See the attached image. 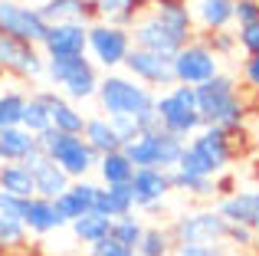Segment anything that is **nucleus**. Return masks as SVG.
Instances as JSON below:
<instances>
[{"mask_svg":"<svg viewBox=\"0 0 259 256\" xmlns=\"http://www.w3.org/2000/svg\"><path fill=\"white\" fill-rule=\"evenodd\" d=\"M207 36V46L217 53L220 59H227V56H233L236 50H240V43H236V33H230V30H217V33H203Z\"/></svg>","mask_w":259,"mask_h":256,"instance_id":"nucleus-38","label":"nucleus"},{"mask_svg":"<svg viewBox=\"0 0 259 256\" xmlns=\"http://www.w3.org/2000/svg\"><path fill=\"white\" fill-rule=\"evenodd\" d=\"M256 256H259V253H256Z\"/></svg>","mask_w":259,"mask_h":256,"instance_id":"nucleus-49","label":"nucleus"},{"mask_svg":"<svg viewBox=\"0 0 259 256\" xmlns=\"http://www.w3.org/2000/svg\"><path fill=\"white\" fill-rule=\"evenodd\" d=\"M36 10L46 23H72V20L89 23V17H92V7H85L82 0H43Z\"/></svg>","mask_w":259,"mask_h":256,"instance_id":"nucleus-28","label":"nucleus"},{"mask_svg":"<svg viewBox=\"0 0 259 256\" xmlns=\"http://www.w3.org/2000/svg\"><path fill=\"white\" fill-rule=\"evenodd\" d=\"M194 23L184 0H151L132 23V43L141 50H154L174 56L187 39H194Z\"/></svg>","mask_w":259,"mask_h":256,"instance_id":"nucleus-1","label":"nucleus"},{"mask_svg":"<svg viewBox=\"0 0 259 256\" xmlns=\"http://www.w3.org/2000/svg\"><path fill=\"white\" fill-rule=\"evenodd\" d=\"M23 164L30 167V174H33V191L39 194V197H56V194H63L66 187H69V174L63 171V167L56 164V161L50 158V154H43V148H33L30 154L23 158Z\"/></svg>","mask_w":259,"mask_h":256,"instance_id":"nucleus-17","label":"nucleus"},{"mask_svg":"<svg viewBox=\"0 0 259 256\" xmlns=\"http://www.w3.org/2000/svg\"><path fill=\"white\" fill-rule=\"evenodd\" d=\"M36 145L43 148V154H50L69 178H89V171H95L99 154L89 148L82 132H56V128L50 125L46 132L36 135Z\"/></svg>","mask_w":259,"mask_h":256,"instance_id":"nucleus-6","label":"nucleus"},{"mask_svg":"<svg viewBox=\"0 0 259 256\" xmlns=\"http://www.w3.org/2000/svg\"><path fill=\"white\" fill-rule=\"evenodd\" d=\"M217 210H220V217L227 220V224H246V227H259V191L256 187H249V191H230L220 197V204H217Z\"/></svg>","mask_w":259,"mask_h":256,"instance_id":"nucleus-21","label":"nucleus"},{"mask_svg":"<svg viewBox=\"0 0 259 256\" xmlns=\"http://www.w3.org/2000/svg\"><path fill=\"white\" fill-rule=\"evenodd\" d=\"M23 105H26V92L23 89H4L0 92V128L20 125Z\"/></svg>","mask_w":259,"mask_h":256,"instance_id":"nucleus-35","label":"nucleus"},{"mask_svg":"<svg viewBox=\"0 0 259 256\" xmlns=\"http://www.w3.org/2000/svg\"><path fill=\"white\" fill-rule=\"evenodd\" d=\"M253 250L259 253V227H256V230H253Z\"/></svg>","mask_w":259,"mask_h":256,"instance_id":"nucleus-46","label":"nucleus"},{"mask_svg":"<svg viewBox=\"0 0 259 256\" xmlns=\"http://www.w3.org/2000/svg\"><path fill=\"white\" fill-rule=\"evenodd\" d=\"M154 96L158 92L151 89V86L138 82L135 76H128V72H105V76L99 79V92H95V99H99L102 112H105L108 118L115 115H145L148 109H154Z\"/></svg>","mask_w":259,"mask_h":256,"instance_id":"nucleus-3","label":"nucleus"},{"mask_svg":"<svg viewBox=\"0 0 259 256\" xmlns=\"http://www.w3.org/2000/svg\"><path fill=\"white\" fill-rule=\"evenodd\" d=\"M43 79L59 89L66 99L72 102H85V99H95L99 92V66L85 56H46V69Z\"/></svg>","mask_w":259,"mask_h":256,"instance_id":"nucleus-4","label":"nucleus"},{"mask_svg":"<svg viewBox=\"0 0 259 256\" xmlns=\"http://www.w3.org/2000/svg\"><path fill=\"white\" fill-rule=\"evenodd\" d=\"M154 112H158L161 128L177 135V138H184V141L203 125L200 112H197L194 86H184V82H174V86H167V89H161L158 96H154Z\"/></svg>","mask_w":259,"mask_h":256,"instance_id":"nucleus-5","label":"nucleus"},{"mask_svg":"<svg viewBox=\"0 0 259 256\" xmlns=\"http://www.w3.org/2000/svg\"><path fill=\"white\" fill-rule=\"evenodd\" d=\"M145 7H148L145 0H95L92 17L95 20H105V23H115V26H128V30H132V23L141 17Z\"/></svg>","mask_w":259,"mask_h":256,"instance_id":"nucleus-24","label":"nucleus"},{"mask_svg":"<svg viewBox=\"0 0 259 256\" xmlns=\"http://www.w3.org/2000/svg\"><path fill=\"white\" fill-rule=\"evenodd\" d=\"M43 69L46 56L36 43H26V39H17L0 30V72L4 76H13L20 82H36L43 79Z\"/></svg>","mask_w":259,"mask_h":256,"instance_id":"nucleus-9","label":"nucleus"},{"mask_svg":"<svg viewBox=\"0 0 259 256\" xmlns=\"http://www.w3.org/2000/svg\"><path fill=\"white\" fill-rule=\"evenodd\" d=\"M69 230H72V237H76L79 243L89 246V243H95V240H102V237L112 233V217H105V214H99V210H89L82 217L69 220Z\"/></svg>","mask_w":259,"mask_h":256,"instance_id":"nucleus-30","label":"nucleus"},{"mask_svg":"<svg viewBox=\"0 0 259 256\" xmlns=\"http://www.w3.org/2000/svg\"><path fill=\"white\" fill-rule=\"evenodd\" d=\"M197 92V112H200L203 125H217L223 132H240L246 122V105L240 99V82L230 72H217L207 82L194 86Z\"/></svg>","mask_w":259,"mask_h":256,"instance_id":"nucleus-2","label":"nucleus"},{"mask_svg":"<svg viewBox=\"0 0 259 256\" xmlns=\"http://www.w3.org/2000/svg\"><path fill=\"white\" fill-rule=\"evenodd\" d=\"M171 187L181 194H190L197 200H207V197H217V178H207V174H184L171 167Z\"/></svg>","mask_w":259,"mask_h":256,"instance_id":"nucleus-31","label":"nucleus"},{"mask_svg":"<svg viewBox=\"0 0 259 256\" xmlns=\"http://www.w3.org/2000/svg\"><path fill=\"white\" fill-rule=\"evenodd\" d=\"M23 227H26V233H33V237H46V233L63 230L66 220L59 217L56 204H53L50 197L33 194V197H26V204H23Z\"/></svg>","mask_w":259,"mask_h":256,"instance_id":"nucleus-20","label":"nucleus"},{"mask_svg":"<svg viewBox=\"0 0 259 256\" xmlns=\"http://www.w3.org/2000/svg\"><path fill=\"white\" fill-rule=\"evenodd\" d=\"M230 138H233V135L223 132V128H217V125H200L187 138V148L207 164V171L217 178V174H223L230 167V161H233V141Z\"/></svg>","mask_w":259,"mask_h":256,"instance_id":"nucleus-12","label":"nucleus"},{"mask_svg":"<svg viewBox=\"0 0 259 256\" xmlns=\"http://www.w3.org/2000/svg\"><path fill=\"white\" fill-rule=\"evenodd\" d=\"M171 233L177 243H223L227 237V220L220 217L217 207H203V210H187L174 217Z\"/></svg>","mask_w":259,"mask_h":256,"instance_id":"nucleus-11","label":"nucleus"},{"mask_svg":"<svg viewBox=\"0 0 259 256\" xmlns=\"http://www.w3.org/2000/svg\"><path fill=\"white\" fill-rule=\"evenodd\" d=\"M82 4H85V7H95V0H82Z\"/></svg>","mask_w":259,"mask_h":256,"instance_id":"nucleus-47","label":"nucleus"},{"mask_svg":"<svg viewBox=\"0 0 259 256\" xmlns=\"http://www.w3.org/2000/svg\"><path fill=\"white\" fill-rule=\"evenodd\" d=\"M0 191L17 194V197H33V174L23 161H0Z\"/></svg>","mask_w":259,"mask_h":256,"instance_id":"nucleus-29","label":"nucleus"},{"mask_svg":"<svg viewBox=\"0 0 259 256\" xmlns=\"http://www.w3.org/2000/svg\"><path fill=\"white\" fill-rule=\"evenodd\" d=\"M89 39V23L72 20V23H50L46 36L39 39L43 56H82Z\"/></svg>","mask_w":259,"mask_h":256,"instance_id":"nucleus-16","label":"nucleus"},{"mask_svg":"<svg viewBox=\"0 0 259 256\" xmlns=\"http://www.w3.org/2000/svg\"><path fill=\"white\" fill-rule=\"evenodd\" d=\"M141 233H145V220L138 217V210H128V214H121V217L112 220V237L121 240V243H128V246L138 243Z\"/></svg>","mask_w":259,"mask_h":256,"instance_id":"nucleus-34","label":"nucleus"},{"mask_svg":"<svg viewBox=\"0 0 259 256\" xmlns=\"http://www.w3.org/2000/svg\"><path fill=\"white\" fill-rule=\"evenodd\" d=\"M223 243H230L233 250H253V227L227 224V237H223Z\"/></svg>","mask_w":259,"mask_h":256,"instance_id":"nucleus-40","label":"nucleus"},{"mask_svg":"<svg viewBox=\"0 0 259 256\" xmlns=\"http://www.w3.org/2000/svg\"><path fill=\"white\" fill-rule=\"evenodd\" d=\"M89 256H138V253H135V246L121 243V240H115L112 233H108V237L89 243Z\"/></svg>","mask_w":259,"mask_h":256,"instance_id":"nucleus-37","label":"nucleus"},{"mask_svg":"<svg viewBox=\"0 0 259 256\" xmlns=\"http://www.w3.org/2000/svg\"><path fill=\"white\" fill-rule=\"evenodd\" d=\"M171 256H227L223 243H174Z\"/></svg>","mask_w":259,"mask_h":256,"instance_id":"nucleus-41","label":"nucleus"},{"mask_svg":"<svg viewBox=\"0 0 259 256\" xmlns=\"http://www.w3.org/2000/svg\"><path fill=\"white\" fill-rule=\"evenodd\" d=\"M112 125H115V132H118L121 141H132L135 135L141 132V128H138V118H135V115H115Z\"/></svg>","mask_w":259,"mask_h":256,"instance_id":"nucleus-43","label":"nucleus"},{"mask_svg":"<svg viewBox=\"0 0 259 256\" xmlns=\"http://www.w3.org/2000/svg\"><path fill=\"white\" fill-rule=\"evenodd\" d=\"M95 171H99L102 184H128V181H132V174H135V164H132V158H128L121 148H115V151L99 154Z\"/></svg>","mask_w":259,"mask_h":256,"instance_id":"nucleus-26","label":"nucleus"},{"mask_svg":"<svg viewBox=\"0 0 259 256\" xmlns=\"http://www.w3.org/2000/svg\"><path fill=\"white\" fill-rule=\"evenodd\" d=\"M121 69H125L128 76H135L138 82L151 86V89H167V86H174V63H171V56H164V53L132 46L128 56H125V63H121Z\"/></svg>","mask_w":259,"mask_h":256,"instance_id":"nucleus-13","label":"nucleus"},{"mask_svg":"<svg viewBox=\"0 0 259 256\" xmlns=\"http://www.w3.org/2000/svg\"><path fill=\"white\" fill-rule=\"evenodd\" d=\"M0 256H36V253H26V246H17V250H0Z\"/></svg>","mask_w":259,"mask_h":256,"instance_id":"nucleus-45","label":"nucleus"},{"mask_svg":"<svg viewBox=\"0 0 259 256\" xmlns=\"http://www.w3.org/2000/svg\"><path fill=\"white\" fill-rule=\"evenodd\" d=\"M132 194H135V207L145 214H158L164 210L167 194L174 191L171 187V174L164 167H135L132 174Z\"/></svg>","mask_w":259,"mask_h":256,"instance_id":"nucleus-15","label":"nucleus"},{"mask_svg":"<svg viewBox=\"0 0 259 256\" xmlns=\"http://www.w3.org/2000/svg\"><path fill=\"white\" fill-rule=\"evenodd\" d=\"M190 13V23L197 33H217L230 30L233 23V7L236 0H184Z\"/></svg>","mask_w":259,"mask_h":256,"instance_id":"nucleus-18","label":"nucleus"},{"mask_svg":"<svg viewBox=\"0 0 259 256\" xmlns=\"http://www.w3.org/2000/svg\"><path fill=\"white\" fill-rule=\"evenodd\" d=\"M0 92H4V72H0Z\"/></svg>","mask_w":259,"mask_h":256,"instance_id":"nucleus-48","label":"nucleus"},{"mask_svg":"<svg viewBox=\"0 0 259 256\" xmlns=\"http://www.w3.org/2000/svg\"><path fill=\"white\" fill-rule=\"evenodd\" d=\"M95 191H99V184H95V181H89V178H72L69 187H66L63 194H56V197H53V204H56L59 217L66 220V227H69V220H76V217H82V214L92 210Z\"/></svg>","mask_w":259,"mask_h":256,"instance_id":"nucleus-19","label":"nucleus"},{"mask_svg":"<svg viewBox=\"0 0 259 256\" xmlns=\"http://www.w3.org/2000/svg\"><path fill=\"white\" fill-rule=\"evenodd\" d=\"M236 43L246 56H259V20L253 23H236Z\"/></svg>","mask_w":259,"mask_h":256,"instance_id":"nucleus-39","label":"nucleus"},{"mask_svg":"<svg viewBox=\"0 0 259 256\" xmlns=\"http://www.w3.org/2000/svg\"><path fill=\"white\" fill-rule=\"evenodd\" d=\"M36 148V135L26 132L23 125L0 128V161H23Z\"/></svg>","mask_w":259,"mask_h":256,"instance_id":"nucleus-27","label":"nucleus"},{"mask_svg":"<svg viewBox=\"0 0 259 256\" xmlns=\"http://www.w3.org/2000/svg\"><path fill=\"white\" fill-rule=\"evenodd\" d=\"M39 96H43V102L50 105V122H53L56 132H82L85 128L89 115H82V112L76 109V102L66 99L59 89H43Z\"/></svg>","mask_w":259,"mask_h":256,"instance_id":"nucleus-22","label":"nucleus"},{"mask_svg":"<svg viewBox=\"0 0 259 256\" xmlns=\"http://www.w3.org/2000/svg\"><path fill=\"white\" fill-rule=\"evenodd\" d=\"M26 227L23 220L17 217H7L4 210H0V250H17V246H26Z\"/></svg>","mask_w":259,"mask_h":256,"instance_id":"nucleus-36","label":"nucleus"},{"mask_svg":"<svg viewBox=\"0 0 259 256\" xmlns=\"http://www.w3.org/2000/svg\"><path fill=\"white\" fill-rule=\"evenodd\" d=\"M121 151L132 158L135 167H164V171H171L184 151V138H177V135L164 132L158 125V128H148V132H138L132 141L121 145Z\"/></svg>","mask_w":259,"mask_h":256,"instance_id":"nucleus-7","label":"nucleus"},{"mask_svg":"<svg viewBox=\"0 0 259 256\" xmlns=\"http://www.w3.org/2000/svg\"><path fill=\"white\" fill-rule=\"evenodd\" d=\"M253 20H259V0H236L233 23H253Z\"/></svg>","mask_w":259,"mask_h":256,"instance_id":"nucleus-42","label":"nucleus"},{"mask_svg":"<svg viewBox=\"0 0 259 256\" xmlns=\"http://www.w3.org/2000/svg\"><path fill=\"white\" fill-rule=\"evenodd\" d=\"M20 125L26 128V132H33V135H39V132H46L53 122H50V105L43 102V96H26V105H23V115H20Z\"/></svg>","mask_w":259,"mask_h":256,"instance_id":"nucleus-33","label":"nucleus"},{"mask_svg":"<svg viewBox=\"0 0 259 256\" xmlns=\"http://www.w3.org/2000/svg\"><path fill=\"white\" fill-rule=\"evenodd\" d=\"M240 72H243V82H246L249 89H259V56H246L243 66H240Z\"/></svg>","mask_w":259,"mask_h":256,"instance_id":"nucleus-44","label":"nucleus"},{"mask_svg":"<svg viewBox=\"0 0 259 256\" xmlns=\"http://www.w3.org/2000/svg\"><path fill=\"white\" fill-rule=\"evenodd\" d=\"M82 138L89 141V148H92L95 154H105V151H115V148H121L125 141L118 138V132H115L112 118L102 112V115H92L85 118V128H82Z\"/></svg>","mask_w":259,"mask_h":256,"instance_id":"nucleus-25","label":"nucleus"},{"mask_svg":"<svg viewBox=\"0 0 259 256\" xmlns=\"http://www.w3.org/2000/svg\"><path fill=\"white\" fill-rule=\"evenodd\" d=\"M46 26L50 23L39 17L36 7L23 4V0H0V30L4 33L39 46V39L46 36Z\"/></svg>","mask_w":259,"mask_h":256,"instance_id":"nucleus-14","label":"nucleus"},{"mask_svg":"<svg viewBox=\"0 0 259 256\" xmlns=\"http://www.w3.org/2000/svg\"><path fill=\"white\" fill-rule=\"evenodd\" d=\"M132 30L128 26H115V23H105V20H95L89 23V39H85V56L92 59L99 69L112 72V69H121L128 50H132Z\"/></svg>","mask_w":259,"mask_h":256,"instance_id":"nucleus-8","label":"nucleus"},{"mask_svg":"<svg viewBox=\"0 0 259 256\" xmlns=\"http://www.w3.org/2000/svg\"><path fill=\"white\" fill-rule=\"evenodd\" d=\"M174 243L177 240H174L171 227H145L141 240L135 243V253L138 256H171Z\"/></svg>","mask_w":259,"mask_h":256,"instance_id":"nucleus-32","label":"nucleus"},{"mask_svg":"<svg viewBox=\"0 0 259 256\" xmlns=\"http://www.w3.org/2000/svg\"><path fill=\"white\" fill-rule=\"evenodd\" d=\"M92 210L105 214V217H112V220L121 217V214H128V210H138V207H135L132 184H99Z\"/></svg>","mask_w":259,"mask_h":256,"instance_id":"nucleus-23","label":"nucleus"},{"mask_svg":"<svg viewBox=\"0 0 259 256\" xmlns=\"http://www.w3.org/2000/svg\"><path fill=\"white\" fill-rule=\"evenodd\" d=\"M171 63H174V82L184 86H200L220 72V56L207 46V39H187L171 56Z\"/></svg>","mask_w":259,"mask_h":256,"instance_id":"nucleus-10","label":"nucleus"}]
</instances>
